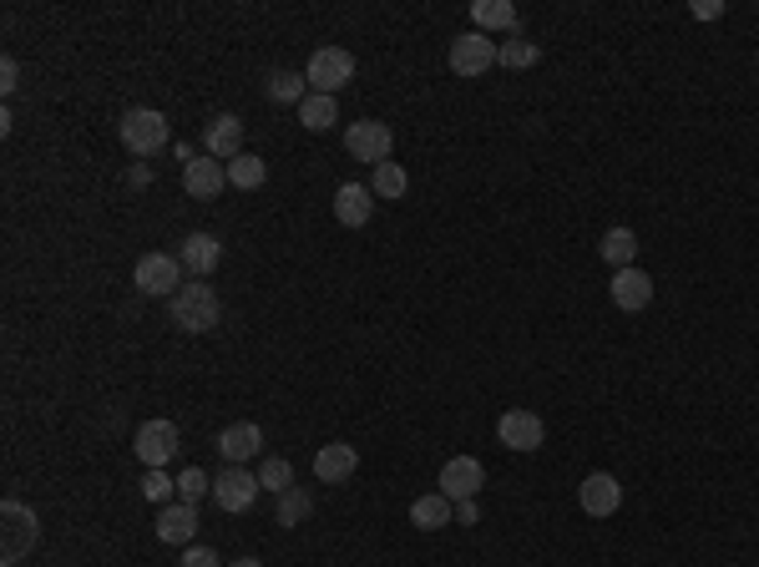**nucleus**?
Returning a JSON list of instances; mask_svg holds the SVG:
<instances>
[{
    "label": "nucleus",
    "instance_id": "13",
    "mask_svg": "<svg viewBox=\"0 0 759 567\" xmlns=\"http://www.w3.org/2000/svg\"><path fill=\"white\" fill-rule=\"evenodd\" d=\"M577 501H582V512L588 517H613L618 507H623V487H618L613 472H592V476H582Z\"/></svg>",
    "mask_w": 759,
    "mask_h": 567
},
{
    "label": "nucleus",
    "instance_id": "31",
    "mask_svg": "<svg viewBox=\"0 0 759 567\" xmlns=\"http://www.w3.org/2000/svg\"><path fill=\"white\" fill-rule=\"evenodd\" d=\"M203 497H213V476H208V472H197V466H188V472L178 476V501L197 507Z\"/></svg>",
    "mask_w": 759,
    "mask_h": 567
},
{
    "label": "nucleus",
    "instance_id": "16",
    "mask_svg": "<svg viewBox=\"0 0 759 567\" xmlns=\"http://www.w3.org/2000/svg\"><path fill=\"white\" fill-rule=\"evenodd\" d=\"M183 188L193 193V199H218L223 188H228V168H223L218 158H188L183 162Z\"/></svg>",
    "mask_w": 759,
    "mask_h": 567
},
{
    "label": "nucleus",
    "instance_id": "4",
    "mask_svg": "<svg viewBox=\"0 0 759 567\" xmlns=\"http://www.w3.org/2000/svg\"><path fill=\"white\" fill-rule=\"evenodd\" d=\"M304 81H309V92L335 97L340 87L354 81V56L344 52V46H319V52L309 56V67H304Z\"/></svg>",
    "mask_w": 759,
    "mask_h": 567
},
{
    "label": "nucleus",
    "instance_id": "11",
    "mask_svg": "<svg viewBox=\"0 0 759 567\" xmlns=\"http://www.w3.org/2000/svg\"><path fill=\"white\" fill-rule=\"evenodd\" d=\"M482 481H486V466L476 462V456H451V462L441 466V497H451V501H472L476 491H482Z\"/></svg>",
    "mask_w": 759,
    "mask_h": 567
},
{
    "label": "nucleus",
    "instance_id": "34",
    "mask_svg": "<svg viewBox=\"0 0 759 567\" xmlns=\"http://www.w3.org/2000/svg\"><path fill=\"white\" fill-rule=\"evenodd\" d=\"M15 87H21V67H15L11 56H5V61H0V92L11 97V92H15Z\"/></svg>",
    "mask_w": 759,
    "mask_h": 567
},
{
    "label": "nucleus",
    "instance_id": "15",
    "mask_svg": "<svg viewBox=\"0 0 759 567\" xmlns=\"http://www.w3.org/2000/svg\"><path fill=\"white\" fill-rule=\"evenodd\" d=\"M354 466H360V451H354L350 441H329V446L315 451V476L325 481V487H340V481H350Z\"/></svg>",
    "mask_w": 759,
    "mask_h": 567
},
{
    "label": "nucleus",
    "instance_id": "32",
    "mask_svg": "<svg viewBox=\"0 0 759 567\" xmlns=\"http://www.w3.org/2000/svg\"><path fill=\"white\" fill-rule=\"evenodd\" d=\"M172 491H178V481H172L168 472H147V476H143V497H147V501H168Z\"/></svg>",
    "mask_w": 759,
    "mask_h": 567
},
{
    "label": "nucleus",
    "instance_id": "37",
    "mask_svg": "<svg viewBox=\"0 0 759 567\" xmlns=\"http://www.w3.org/2000/svg\"><path fill=\"white\" fill-rule=\"evenodd\" d=\"M234 567H263V563H259V557H238Z\"/></svg>",
    "mask_w": 759,
    "mask_h": 567
},
{
    "label": "nucleus",
    "instance_id": "1",
    "mask_svg": "<svg viewBox=\"0 0 759 567\" xmlns=\"http://www.w3.org/2000/svg\"><path fill=\"white\" fill-rule=\"evenodd\" d=\"M168 319L178 325L183 334H208L213 325L223 319V299H218V290L213 284H183V290L172 294L168 299Z\"/></svg>",
    "mask_w": 759,
    "mask_h": 567
},
{
    "label": "nucleus",
    "instance_id": "36",
    "mask_svg": "<svg viewBox=\"0 0 759 567\" xmlns=\"http://www.w3.org/2000/svg\"><path fill=\"white\" fill-rule=\"evenodd\" d=\"M694 15H699V21H720V15H724V0H699Z\"/></svg>",
    "mask_w": 759,
    "mask_h": 567
},
{
    "label": "nucleus",
    "instance_id": "27",
    "mask_svg": "<svg viewBox=\"0 0 759 567\" xmlns=\"http://www.w3.org/2000/svg\"><path fill=\"white\" fill-rule=\"evenodd\" d=\"M304 97H309V81H304V71H274V77H269V102L299 106Z\"/></svg>",
    "mask_w": 759,
    "mask_h": 567
},
{
    "label": "nucleus",
    "instance_id": "14",
    "mask_svg": "<svg viewBox=\"0 0 759 567\" xmlns=\"http://www.w3.org/2000/svg\"><path fill=\"white\" fill-rule=\"evenodd\" d=\"M203 152L218 162H234L238 152H243V122L234 117V112H223V117H213L208 127H203Z\"/></svg>",
    "mask_w": 759,
    "mask_h": 567
},
{
    "label": "nucleus",
    "instance_id": "25",
    "mask_svg": "<svg viewBox=\"0 0 759 567\" xmlns=\"http://www.w3.org/2000/svg\"><path fill=\"white\" fill-rule=\"evenodd\" d=\"M472 21L476 31H517V5L511 0H476Z\"/></svg>",
    "mask_w": 759,
    "mask_h": 567
},
{
    "label": "nucleus",
    "instance_id": "18",
    "mask_svg": "<svg viewBox=\"0 0 759 567\" xmlns=\"http://www.w3.org/2000/svg\"><path fill=\"white\" fill-rule=\"evenodd\" d=\"M178 264H183L193 279H208L213 269L223 264V243L213 234H188L183 249H178Z\"/></svg>",
    "mask_w": 759,
    "mask_h": 567
},
{
    "label": "nucleus",
    "instance_id": "33",
    "mask_svg": "<svg viewBox=\"0 0 759 567\" xmlns=\"http://www.w3.org/2000/svg\"><path fill=\"white\" fill-rule=\"evenodd\" d=\"M178 567H223V557L213 553V547H188V553L178 557Z\"/></svg>",
    "mask_w": 759,
    "mask_h": 567
},
{
    "label": "nucleus",
    "instance_id": "5",
    "mask_svg": "<svg viewBox=\"0 0 759 567\" xmlns=\"http://www.w3.org/2000/svg\"><path fill=\"white\" fill-rule=\"evenodd\" d=\"M132 284L143 294H152V299H172V294L183 290V264H178V253H143Z\"/></svg>",
    "mask_w": 759,
    "mask_h": 567
},
{
    "label": "nucleus",
    "instance_id": "19",
    "mask_svg": "<svg viewBox=\"0 0 759 567\" xmlns=\"http://www.w3.org/2000/svg\"><path fill=\"white\" fill-rule=\"evenodd\" d=\"M370 213H375V193H370L365 183H344L335 188V218H340L344 228H365Z\"/></svg>",
    "mask_w": 759,
    "mask_h": 567
},
{
    "label": "nucleus",
    "instance_id": "3",
    "mask_svg": "<svg viewBox=\"0 0 759 567\" xmlns=\"http://www.w3.org/2000/svg\"><path fill=\"white\" fill-rule=\"evenodd\" d=\"M117 137L132 158H158L162 147H168V117L152 112V106H132V112H122Z\"/></svg>",
    "mask_w": 759,
    "mask_h": 567
},
{
    "label": "nucleus",
    "instance_id": "24",
    "mask_svg": "<svg viewBox=\"0 0 759 567\" xmlns=\"http://www.w3.org/2000/svg\"><path fill=\"white\" fill-rule=\"evenodd\" d=\"M299 122L309 127V133H329V127L340 122V102H335V97H325V92H309L299 102Z\"/></svg>",
    "mask_w": 759,
    "mask_h": 567
},
{
    "label": "nucleus",
    "instance_id": "30",
    "mask_svg": "<svg viewBox=\"0 0 759 567\" xmlns=\"http://www.w3.org/2000/svg\"><path fill=\"white\" fill-rule=\"evenodd\" d=\"M259 487L274 491V497H279V491H288V487H294V466H288L284 456H269V462L259 466Z\"/></svg>",
    "mask_w": 759,
    "mask_h": 567
},
{
    "label": "nucleus",
    "instance_id": "28",
    "mask_svg": "<svg viewBox=\"0 0 759 567\" xmlns=\"http://www.w3.org/2000/svg\"><path fill=\"white\" fill-rule=\"evenodd\" d=\"M406 188H410V178H406V168H400V162H380L375 168V183H370V193H375V199H406Z\"/></svg>",
    "mask_w": 759,
    "mask_h": 567
},
{
    "label": "nucleus",
    "instance_id": "7",
    "mask_svg": "<svg viewBox=\"0 0 759 567\" xmlns=\"http://www.w3.org/2000/svg\"><path fill=\"white\" fill-rule=\"evenodd\" d=\"M259 472H243V466H228V472L213 476V501H218L228 517H243L259 501Z\"/></svg>",
    "mask_w": 759,
    "mask_h": 567
},
{
    "label": "nucleus",
    "instance_id": "9",
    "mask_svg": "<svg viewBox=\"0 0 759 567\" xmlns=\"http://www.w3.org/2000/svg\"><path fill=\"white\" fill-rule=\"evenodd\" d=\"M132 451H137V462H143L147 472H162V466L178 456V426H172V421L137 426V435H132Z\"/></svg>",
    "mask_w": 759,
    "mask_h": 567
},
{
    "label": "nucleus",
    "instance_id": "29",
    "mask_svg": "<svg viewBox=\"0 0 759 567\" xmlns=\"http://www.w3.org/2000/svg\"><path fill=\"white\" fill-rule=\"evenodd\" d=\"M542 61V46H532V41H501L497 46V67L507 71H526Z\"/></svg>",
    "mask_w": 759,
    "mask_h": 567
},
{
    "label": "nucleus",
    "instance_id": "22",
    "mask_svg": "<svg viewBox=\"0 0 759 567\" xmlns=\"http://www.w3.org/2000/svg\"><path fill=\"white\" fill-rule=\"evenodd\" d=\"M315 517V497L304 487H288L274 497V528H299V522H309Z\"/></svg>",
    "mask_w": 759,
    "mask_h": 567
},
{
    "label": "nucleus",
    "instance_id": "35",
    "mask_svg": "<svg viewBox=\"0 0 759 567\" xmlns=\"http://www.w3.org/2000/svg\"><path fill=\"white\" fill-rule=\"evenodd\" d=\"M456 522H466V528H476V522H482V507H476V497L472 501H456Z\"/></svg>",
    "mask_w": 759,
    "mask_h": 567
},
{
    "label": "nucleus",
    "instance_id": "26",
    "mask_svg": "<svg viewBox=\"0 0 759 567\" xmlns=\"http://www.w3.org/2000/svg\"><path fill=\"white\" fill-rule=\"evenodd\" d=\"M263 178H269V162L259 158V152H238L234 162H228V183L243 188V193H253V188H263Z\"/></svg>",
    "mask_w": 759,
    "mask_h": 567
},
{
    "label": "nucleus",
    "instance_id": "10",
    "mask_svg": "<svg viewBox=\"0 0 759 567\" xmlns=\"http://www.w3.org/2000/svg\"><path fill=\"white\" fill-rule=\"evenodd\" d=\"M497 435L507 451H542V441H547V426H542L537 410H507L497 421Z\"/></svg>",
    "mask_w": 759,
    "mask_h": 567
},
{
    "label": "nucleus",
    "instance_id": "17",
    "mask_svg": "<svg viewBox=\"0 0 759 567\" xmlns=\"http://www.w3.org/2000/svg\"><path fill=\"white\" fill-rule=\"evenodd\" d=\"M218 451H223V462L228 466H243L263 451V431L253 421H234L228 431H218Z\"/></svg>",
    "mask_w": 759,
    "mask_h": 567
},
{
    "label": "nucleus",
    "instance_id": "23",
    "mask_svg": "<svg viewBox=\"0 0 759 567\" xmlns=\"http://www.w3.org/2000/svg\"><path fill=\"white\" fill-rule=\"evenodd\" d=\"M598 253L613 269H633V264H638V234H633V228H608L602 243H598Z\"/></svg>",
    "mask_w": 759,
    "mask_h": 567
},
{
    "label": "nucleus",
    "instance_id": "8",
    "mask_svg": "<svg viewBox=\"0 0 759 567\" xmlns=\"http://www.w3.org/2000/svg\"><path fill=\"white\" fill-rule=\"evenodd\" d=\"M344 147H350L354 162L380 168V162H390V152H395V133L385 122H350V127H344Z\"/></svg>",
    "mask_w": 759,
    "mask_h": 567
},
{
    "label": "nucleus",
    "instance_id": "6",
    "mask_svg": "<svg viewBox=\"0 0 759 567\" xmlns=\"http://www.w3.org/2000/svg\"><path fill=\"white\" fill-rule=\"evenodd\" d=\"M491 67H497V41L486 36V31H466V36L451 41V71H456V77L476 81Z\"/></svg>",
    "mask_w": 759,
    "mask_h": 567
},
{
    "label": "nucleus",
    "instance_id": "20",
    "mask_svg": "<svg viewBox=\"0 0 759 567\" xmlns=\"http://www.w3.org/2000/svg\"><path fill=\"white\" fill-rule=\"evenodd\" d=\"M197 532V507H188V501H168L158 512V537L172 542V547H188Z\"/></svg>",
    "mask_w": 759,
    "mask_h": 567
},
{
    "label": "nucleus",
    "instance_id": "12",
    "mask_svg": "<svg viewBox=\"0 0 759 567\" xmlns=\"http://www.w3.org/2000/svg\"><path fill=\"white\" fill-rule=\"evenodd\" d=\"M608 294H613V304L623 309V315H638V309H648V304H654V279L643 274L638 264H633V269H613V284H608Z\"/></svg>",
    "mask_w": 759,
    "mask_h": 567
},
{
    "label": "nucleus",
    "instance_id": "21",
    "mask_svg": "<svg viewBox=\"0 0 759 567\" xmlns=\"http://www.w3.org/2000/svg\"><path fill=\"white\" fill-rule=\"evenodd\" d=\"M451 522H456V501L441 497V491H431V497H416V501H410V528L435 532V528H451Z\"/></svg>",
    "mask_w": 759,
    "mask_h": 567
},
{
    "label": "nucleus",
    "instance_id": "2",
    "mask_svg": "<svg viewBox=\"0 0 759 567\" xmlns=\"http://www.w3.org/2000/svg\"><path fill=\"white\" fill-rule=\"evenodd\" d=\"M36 542H41V517L31 512L26 501L5 497V507H0V563L15 567L21 557H31Z\"/></svg>",
    "mask_w": 759,
    "mask_h": 567
}]
</instances>
